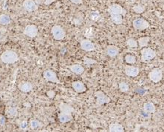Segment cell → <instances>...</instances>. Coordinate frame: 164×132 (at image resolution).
I'll return each instance as SVG.
<instances>
[{
	"mask_svg": "<svg viewBox=\"0 0 164 132\" xmlns=\"http://www.w3.org/2000/svg\"><path fill=\"white\" fill-rule=\"evenodd\" d=\"M1 61L5 64H13L19 60V56L15 51L12 50H7L2 53Z\"/></svg>",
	"mask_w": 164,
	"mask_h": 132,
	"instance_id": "6da1fadb",
	"label": "cell"
},
{
	"mask_svg": "<svg viewBox=\"0 0 164 132\" xmlns=\"http://www.w3.org/2000/svg\"><path fill=\"white\" fill-rule=\"evenodd\" d=\"M140 54H141V57H140L141 62H146L153 60L156 56L157 53L155 50L151 49L150 48L144 47L140 51Z\"/></svg>",
	"mask_w": 164,
	"mask_h": 132,
	"instance_id": "7a4b0ae2",
	"label": "cell"
},
{
	"mask_svg": "<svg viewBox=\"0 0 164 132\" xmlns=\"http://www.w3.org/2000/svg\"><path fill=\"white\" fill-rule=\"evenodd\" d=\"M51 33H52L53 37L54 40H62L66 37V32H65L64 29L61 25H56L53 26L51 28Z\"/></svg>",
	"mask_w": 164,
	"mask_h": 132,
	"instance_id": "3957f363",
	"label": "cell"
},
{
	"mask_svg": "<svg viewBox=\"0 0 164 132\" xmlns=\"http://www.w3.org/2000/svg\"><path fill=\"white\" fill-rule=\"evenodd\" d=\"M95 97H96V107H99L104 104H107V103H110L111 101L110 98L107 95H106L105 93H104L102 91H98L95 93Z\"/></svg>",
	"mask_w": 164,
	"mask_h": 132,
	"instance_id": "277c9868",
	"label": "cell"
},
{
	"mask_svg": "<svg viewBox=\"0 0 164 132\" xmlns=\"http://www.w3.org/2000/svg\"><path fill=\"white\" fill-rule=\"evenodd\" d=\"M132 26L136 31H144L150 27V24L143 18H137L132 22Z\"/></svg>",
	"mask_w": 164,
	"mask_h": 132,
	"instance_id": "5b68a950",
	"label": "cell"
},
{
	"mask_svg": "<svg viewBox=\"0 0 164 132\" xmlns=\"http://www.w3.org/2000/svg\"><path fill=\"white\" fill-rule=\"evenodd\" d=\"M107 11H108L109 15L121 14L123 17H125L126 13H127L126 9L123 8L121 5H120L119 4H116V3L109 5V8H107Z\"/></svg>",
	"mask_w": 164,
	"mask_h": 132,
	"instance_id": "8992f818",
	"label": "cell"
},
{
	"mask_svg": "<svg viewBox=\"0 0 164 132\" xmlns=\"http://www.w3.org/2000/svg\"><path fill=\"white\" fill-rule=\"evenodd\" d=\"M149 78L151 82L155 83H159L163 79V71L161 69L158 68H153L150 72L149 73Z\"/></svg>",
	"mask_w": 164,
	"mask_h": 132,
	"instance_id": "52a82bcc",
	"label": "cell"
},
{
	"mask_svg": "<svg viewBox=\"0 0 164 132\" xmlns=\"http://www.w3.org/2000/svg\"><path fill=\"white\" fill-rule=\"evenodd\" d=\"M43 77L45 78V80L47 82H50V83L57 84L61 83L59 78H58L56 73L53 71L50 70V69L45 71V72L43 73Z\"/></svg>",
	"mask_w": 164,
	"mask_h": 132,
	"instance_id": "ba28073f",
	"label": "cell"
},
{
	"mask_svg": "<svg viewBox=\"0 0 164 132\" xmlns=\"http://www.w3.org/2000/svg\"><path fill=\"white\" fill-rule=\"evenodd\" d=\"M38 29L37 28V26L35 25H28L25 27L23 33L24 35L27 36V37H30V38H34L38 35Z\"/></svg>",
	"mask_w": 164,
	"mask_h": 132,
	"instance_id": "9c48e42d",
	"label": "cell"
},
{
	"mask_svg": "<svg viewBox=\"0 0 164 132\" xmlns=\"http://www.w3.org/2000/svg\"><path fill=\"white\" fill-rule=\"evenodd\" d=\"M124 73L126 76L135 78L140 74V68L136 66L126 65L124 67Z\"/></svg>",
	"mask_w": 164,
	"mask_h": 132,
	"instance_id": "30bf717a",
	"label": "cell"
},
{
	"mask_svg": "<svg viewBox=\"0 0 164 132\" xmlns=\"http://www.w3.org/2000/svg\"><path fill=\"white\" fill-rule=\"evenodd\" d=\"M22 7L28 12H33L38 9V4L34 0H24L22 3Z\"/></svg>",
	"mask_w": 164,
	"mask_h": 132,
	"instance_id": "8fae6325",
	"label": "cell"
},
{
	"mask_svg": "<svg viewBox=\"0 0 164 132\" xmlns=\"http://www.w3.org/2000/svg\"><path fill=\"white\" fill-rule=\"evenodd\" d=\"M80 45L81 49L84 51H93L96 49L94 43L89 40H82L80 42Z\"/></svg>",
	"mask_w": 164,
	"mask_h": 132,
	"instance_id": "7c38bea8",
	"label": "cell"
},
{
	"mask_svg": "<svg viewBox=\"0 0 164 132\" xmlns=\"http://www.w3.org/2000/svg\"><path fill=\"white\" fill-rule=\"evenodd\" d=\"M72 87H73V90L76 93H78V94H82V93L85 92L87 91L86 85L80 80H76V81L73 82Z\"/></svg>",
	"mask_w": 164,
	"mask_h": 132,
	"instance_id": "4fadbf2b",
	"label": "cell"
},
{
	"mask_svg": "<svg viewBox=\"0 0 164 132\" xmlns=\"http://www.w3.org/2000/svg\"><path fill=\"white\" fill-rule=\"evenodd\" d=\"M120 52V49L118 47L115 45H108L106 49V53L109 57L114 58L118 55Z\"/></svg>",
	"mask_w": 164,
	"mask_h": 132,
	"instance_id": "5bb4252c",
	"label": "cell"
},
{
	"mask_svg": "<svg viewBox=\"0 0 164 132\" xmlns=\"http://www.w3.org/2000/svg\"><path fill=\"white\" fill-rule=\"evenodd\" d=\"M33 84L27 81H23L19 85V88L23 93L31 92L33 90Z\"/></svg>",
	"mask_w": 164,
	"mask_h": 132,
	"instance_id": "9a60e30c",
	"label": "cell"
},
{
	"mask_svg": "<svg viewBox=\"0 0 164 132\" xmlns=\"http://www.w3.org/2000/svg\"><path fill=\"white\" fill-rule=\"evenodd\" d=\"M59 108L60 111H61V112L69 114V115H73V112L75 111V109L73 108V107L70 106V104H67V103H61L59 104Z\"/></svg>",
	"mask_w": 164,
	"mask_h": 132,
	"instance_id": "2e32d148",
	"label": "cell"
},
{
	"mask_svg": "<svg viewBox=\"0 0 164 132\" xmlns=\"http://www.w3.org/2000/svg\"><path fill=\"white\" fill-rule=\"evenodd\" d=\"M58 118H59V122L61 123H67V122H70L73 119V115H69V114L61 112L58 115Z\"/></svg>",
	"mask_w": 164,
	"mask_h": 132,
	"instance_id": "e0dca14e",
	"label": "cell"
},
{
	"mask_svg": "<svg viewBox=\"0 0 164 132\" xmlns=\"http://www.w3.org/2000/svg\"><path fill=\"white\" fill-rule=\"evenodd\" d=\"M143 109H144V111L147 112L149 114H154L156 111V107L154 103L151 102H147L144 104Z\"/></svg>",
	"mask_w": 164,
	"mask_h": 132,
	"instance_id": "ac0fdd59",
	"label": "cell"
},
{
	"mask_svg": "<svg viewBox=\"0 0 164 132\" xmlns=\"http://www.w3.org/2000/svg\"><path fill=\"white\" fill-rule=\"evenodd\" d=\"M69 69L77 75H81L84 72V68L82 65H78V64H75V65L69 66Z\"/></svg>",
	"mask_w": 164,
	"mask_h": 132,
	"instance_id": "d6986e66",
	"label": "cell"
},
{
	"mask_svg": "<svg viewBox=\"0 0 164 132\" xmlns=\"http://www.w3.org/2000/svg\"><path fill=\"white\" fill-rule=\"evenodd\" d=\"M109 131L123 132L124 131V128L121 124L118 123V122H114V123H111L109 126Z\"/></svg>",
	"mask_w": 164,
	"mask_h": 132,
	"instance_id": "ffe728a7",
	"label": "cell"
},
{
	"mask_svg": "<svg viewBox=\"0 0 164 132\" xmlns=\"http://www.w3.org/2000/svg\"><path fill=\"white\" fill-rule=\"evenodd\" d=\"M150 42V37H140L137 40V42H138V46L140 48H144L146 47Z\"/></svg>",
	"mask_w": 164,
	"mask_h": 132,
	"instance_id": "44dd1931",
	"label": "cell"
},
{
	"mask_svg": "<svg viewBox=\"0 0 164 132\" xmlns=\"http://www.w3.org/2000/svg\"><path fill=\"white\" fill-rule=\"evenodd\" d=\"M123 16L121 14H115V15H110V19L114 24L121 25L123 23Z\"/></svg>",
	"mask_w": 164,
	"mask_h": 132,
	"instance_id": "7402d4cb",
	"label": "cell"
},
{
	"mask_svg": "<svg viewBox=\"0 0 164 132\" xmlns=\"http://www.w3.org/2000/svg\"><path fill=\"white\" fill-rule=\"evenodd\" d=\"M29 126L31 129L35 130L42 128L43 126V124H42V122H40L39 120H37V119H31L29 122Z\"/></svg>",
	"mask_w": 164,
	"mask_h": 132,
	"instance_id": "603a6c76",
	"label": "cell"
},
{
	"mask_svg": "<svg viewBox=\"0 0 164 132\" xmlns=\"http://www.w3.org/2000/svg\"><path fill=\"white\" fill-rule=\"evenodd\" d=\"M11 22V19L8 15L6 14H1L0 15V24L2 25H7Z\"/></svg>",
	"mask_w": 164,
	"mask_h": 132,
	"instance_id": "cb8c5ba5",
	"label": "cell"
},
{
	"mask_svg": "<svg viewBox=\"0 0 164 132\" xmlns=\"http://www.w3.org/2000/svg\"><path fill=\"white\" fill-rule=\"evenodd\" d=\"M126 45L128 46L130 49H137L138 48V42H137V40H135L134 38H129L127 40H126Z\"/></svg>",
	"mask_w": 164,
	"mask_h": 132,
	"instance_id": "d4e9b609",
	"label": "cell"
},
{
	"mask_svg": "<svg viewBox=\"0 0 164 132\" xmlns=\"http://www.w3.org/2000/svg\"><path fill=\"white\" fill-rule=\"evenodd\" d=\"M132 9H133V10L135 13L140 14H143L144 11H145L146 7L143 5L137 4L136 5H135V6H133Z\"/></svg>",
	"mask_w": 164,
	"mask_h": 132,
	"instance_id": "484cf974",
	"label": "cell"
},
{
	"mask_svg": "<svg viewBox=\"0 0 164 132\" xmlns=\"http://www.w3.org/2000/svg\"><path fill=\"white\" fill-rule=\"evenodd\" d=\"M124 60L127 64H135L136 62V57L132 54H126L124 56Z\"/></svg>",
	"mask_w": 164,
	"mask_h": 132,
	"instance_id": "4316f807",
	"label": "cell"
},
{
	"mask_svg": "<svg viewBox=\"0 0 164 132\" xmlns=\"http://www.w3.org/2000/svg\"><path fill=\"white\" fill-rule=\"evenodd\" d=\"M118 87L119 90L123 93L128 92L129 90V86L128 84L125 83V82H121V83H120Z\"/></svg>",
	"mask_w": 164,
	"mask_h": 132,
	"instance_id": "83f0119b",
	"label": "cell"
},
{
	"mask_svg": "<svg viewBox=\"0 0 164 132\" xmlns=\"http://www.w3.org/2000/svg\"><path fill=\"white\" fill-rule=\"evenodd\" d=\"M7 30L5 28H0V42H5L7 40Z\"/></svg>",
	"mask_w": 164,
	"mask_h": 132,
	"instance_id": "f1b7e54d",
	"label": "cell"
},
{
	"mask_svg": "<svg viewBox=\"0 0 164 132\" xmlns=\"http://www.w3.org/2000/svg\"><path fill=\"white\" fill-rule=\"evenodd\" d=\"M83 60H84V63L88 66H90L92 65H93V64L97 63L96 60L87 57V56H84V59H83Z\"/></svg>",
	"mask_w": 164,
	"mask_h": 132,
	"instance_id": "f546056e",
	"label": "cell"
},
{
	"mask_svg": "<svg viewBox=\"0 0 164 132\" xmlns=\"http://www.w3.org/2000/svg\"><path fill=\"white\" fill-rule=\"evenodd\" d=\"M89 18L93 21H97L100 18V14L98 11H93L89 15Z\"/></svg>",
	"mask_w": 164,
	"mask_h": 132,
	"instance_id": "4dcf8cb0",
	"label": "cell"
},
{
	"mask_svg": "<svg viewBox=\"0 0 164 132\" xmlns=\"http://www.w3.org/2000/svg\"><path fill=\"white\" fill-rule=\"evenodd\" d=\"M8 114L12 117H16L17 115V110L16 108H10L8 109Z\"/></svg>",
	"mask_w": 164,
	"mask_h": 132,
	"instance_id": "1f68e13d",
	"label": "cell"
},
{
	"mask_svg": "<svg viewBox=\"0 0 164 132\" xmlns=\"http://www.w3.org/2000/svg\"><path fill=\"white\" fill-rule=\"evenodd\" d=\"M28 127V123L27 121H22L20 123V128L22 130H26Z\"/></svg>",
	"mask_w": 164,
	"mask_h": 132,
	"instance_id": "d6a6232c",
	"label": "cell"
},
{
	"mask_svg": "<svg viewBox=\"0 0 164 132\" xmlns=\"http://www.w3.org/2000/svg\"><path fill=\"white\" fill-rule=\"evenodd\" d=\"M47 97L49 98H53L55 97V95H56V93H55L53 91H49L47 92Z\"/></svg>",
	"mask_w": 164,
	"mask_h": 132,
	"instance_id": "836d02e7",
	"label": "cell"
},
{
	"mask_svg": "<svg viewBox=\"0 0 164 132\" xmlns=\"http://www.w3.org/2000/svg\"><path fill=\"white\" fill-rule=\"evenodd\" d=\"M70 2H71L72 3H73V4H82L83 3V0H70Z\"/></svg>",
	"mask_w": 164,
	"mask_h": 132,
	"instance_id": "e575fe53",
	"label": "cell"
},
{
	"mask_svg": "<svg viewBox=\"0 0 164 132\" xmlns=\"http://www.w3.org/2000/svg\"><path fill=\"white\" fill-rule=\"evenodd\" d=\"M54 2L55 0H44V4L46 5H50L53 2Z\"/></svg>",
	"mask_w": 164,
	"mask_h": 132,
	"instance_id": "d590c367",
	"label": "cell"
},
{
	"mask_svg": "<svg viewBox=\"0 0 164 132\" xmlns=\"http://www.w3.org/2000/svg\"><path fill=\"white\" fill-rule=\"evenodd\" d=\"M5 123V118L3 116L0 117V126H4Z\"/></svg>",
	"mask_w": 164,
	"mask_h": 132,
	"instance_id": "8d00e7d4",
	"label": "cell"
},
{
	"mask_svg": "<svg viewBox=\"0 0 164 132\" xmlns=\"http://www.w3.org/2000/svg\"><path fill=\"white\" fill-rule=\"evenodd\" d=\"M144 1H146V0H144Z\"/></svg>",
	"mask_w": 164,
	"mask_h": 132,
	"instance_id": "74e56055",
	"label": "cell"
}]
</instances>
